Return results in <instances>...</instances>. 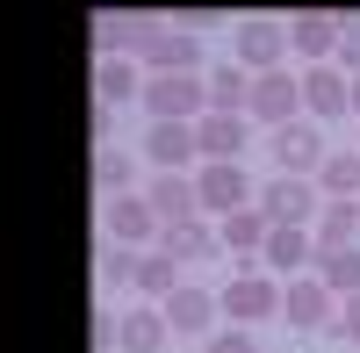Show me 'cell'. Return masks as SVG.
I'll use <instances>...</instances> for the list:
<instances>
[{
	"mask_svg": "<svg viewBox=\"0 0 360 353\" xmlns=\"http://www.w3.org/2000/svg\"><path fill=\"white\" fill-rule=\"evenodd\" d=\"M339 65L360 79V15H346V44H339Z\"/></svg>",
	"mask_w": 360,
	"mask_h": 353,
	"instance_id": "4dcf8cb0",
	"label": "cell"
},
{
	"mask_svg": "<svg viewBox=\"0 0 360 353\" xmlns=\"http://www.w3.org/2000/svg\"><path fill=\"white\" fill-rule=\"evenodd\" d=\"M339 44H346V15H288V51L310 65H339Z\"/></svg>",
	"mask_w": 360,
	"mask_h": 353,
	"instance_id": "9c48e42d",
	"label": "cell"
},
{
	"mask_svg": "<svg viewBox=\"0 0 360 353\" xmlns=\"http://www.w3.org/2000/svg\"><path fill=\"white\" fill-rule=\"evenodd\" d=\"M144 72H195L202 65V37L195 29H173V22H159V37L144 44V58H137Z\"/></svg>",
	"mask_w": 360,
	"mask_h": 353,
	"instance_id": "9a60e30c",
	"label": "cell"
},
{
	"mask_svg": "<svg viewBox=\"0 0 360 353\" xmlns=\"http://www.w3.org/2000/svg\"><path fill=\"white\" fill-rule=\"evenodd\" d=\"M317 210H324V195H317V181H288V173H274V181L259 188V217L266 224H288V231H310L317 224Z\"/></svg>",
	"mask_w": 360,
	"mask_h": 353,
	"instance_id": "5b68a950",
	"label": "cell"
},
{
	"mask_svg": "<svg viewBox=\"0 0 360 353\" xmlns=\"http://www.w3.org/2000/svg\"><path fill=\"white\" fill-rule=\"evenodd\" d=\"M353 108V72L346 65H310L303 72V115L310 123H339Z\"/></svg>",
	"mask_w": 360,
	"mask_h": 353,
	"instance_id": "30bf717a",
	"label": "cell"
},
{
	"mask_svg": "<svg viewBox=\"0 0 360 353\" xmlns=\"http://www.w3.org/2000/svg\"><path fill=\"white\" fill-rule=\"evenodd\" d=\"M86 130H94V144L108 152V137H115V108H101V101H94V123H86Z\"/></svg>",
	"mask_w": 360,
	"mask_h": 353,
	"instance_id": "1f68e13d",
	"label": "cell"
},
{
	"mask_svg": "<svg viewBox=\"0 0 360 353\" xmlns=\"http://www.w3.org/2000/svg\"><path fill=\"white\" fill-rule=\"evenodd\" d=\"M144 115L152 123H202L209 115V79L202 72H152L144 79Z\"/></svg>",
	"mask_w": 360,
	"mask_h": 353,
	"instance_id": "7a4b0ae2",
	"label": "cell"
},
{
	"mask_svg": "<svg viewBox=\"0 0 360 353\" xmlns=\"http://www.w3.org/2000/svg\"><path fill=\"white\" fill-rule=\"evenodd\" d=\"M144 202L159 210V224H166V231H173V224H188V217H202L195 173H152V188H144Z\"/></svg>",
	"mask_w": 360,
	"mask_h": 353,
	"instance_id": "e0dca14e",
	"label": "cell"
},
{
	"mask_svg": "<svg viewBox=\"0 0 360 353\" xmlns=\"http://www.w3.org/2000/svg\"><path fill=\"white\" fill-rule=\"evenodd\" d=\"M144 72L137 58H94V101L101 108H123V101H144Z\"/></svg>",
	"mask_w": 360,
	"mask_h": 353,
	"instance_id": "ac0fdd59",
	"label": "cell"
},
{
	"mask_svg": "<svg viewBox=\"0 0 360 353\" xmlns=\"http://www.w3.org/2000/svg\"><path fill=\"white\" fill-rule=\"evenodd\" d=\"M202 353H259V339H252L245 325H224V332H217V339H209Z\"/></svg>",
	"mask_w": 360,
	"mask_h": 353,
	"instance_id": "f546056e",
	"label": "cell"
},
{
	"mask_svg": "<svg viewBox=\"0 0 360 353\" xmlns=\"http://www.w3.org/2000/svg\"><path fill=\"white\" fill-rule=\"evenodd\" d=\"M252 130H281V123H295V115H303V72H259L252 79Z\"/></svg>",
	"mask_w": 360,
	"mask_h": 353,
	"instance_id": "8992f818",
	"label": "cell"
},
{
	"mask_svg": "<svg viewBox=\"0 0 360 353\" xmlns=\"http://www.w3.org/2000/svg\"><path fill=\"white\" fill-rule=\"evenodd\" d=\"M152 37H159L152 15H101V22H94L101 58H144V44H152Z\"/></svg>",
	"mask_w": 360,
	"mask_h": 353,
	"instance_id": "d6986e66",
	"label": "cell"
},
{
	"mask_svg": "<svg viewBox=\"0 0 360 353\" xmlns=\"http://www.w3.org/2000/svg\"><path fill=\"white\" fill-rule=\"evenodd\" d=\"M339 317V296L324 288L317 274H303V281H281V325L288 332H324Z\"/></svg>",
	"mask_w": 360,
	"mask_h": 353,
	"instance_id": "ba28073f",
	"label": "cell"
},
{
	"mask_svg": "<svg viewBox=\"0 0 360 353\" xmlns=\"http://www.w3.org/2000/svg\"><path fill=\"white\" fill-rule=\"evenodd\" d=\"M310 238H317V252L353 245V238H360V202H324V210H317V224H310Z\"/></svg>",
	"mask_w": 360,
	"mask_h": 353,
	"instance_id": "d4e9b609",
	"label": "cell"
},
{
	"mask_svg": "<svg viewBox=\"0 0 360 353\" xmlns=\"http://www.w3.org/2000/svg\"><path fill=\"white\" fill-rule=\"evenodd\" d=\"M266 159H274V173H288V181H317V166L332 159V144H324V130L310 123V115H295V123L266 130Z\"/></svg>",
	"mask_w": 360,
	"mask_h": 353,
	"instance_id": "6da1fadb",
	"label": "cell"
},
{
	"mask_svg": "<svg viewBox=\"0 0 360 353\" xmlns=\"http://www.w3.org/2000/svg\"><path fill=\"white\" fill-rule=\"evenodd\" d=\"M231 65H245L252 79H259V72H281V65H288V22H274V15L238 22V29H231Z\"/></svg>",
	"mask_w": 360,
	"mask_h": 353,
	"instance_id": "3957f363",
	"label": "cell"
},
{
	"mask_svg": "<svg viewBox=\"0 0 360 353\" xmlns=\"http://www.w3.org/2000/svg\"><path fill=\"white\" fill-rule=\"evenodd\" d=\"M217 231H224V252H231V267H238V274H245V267H259L266 238H274V224L259 217V202H252V210H238V217H224Z\"/></svg>",
	"mask_w": 360,
	"mask_h": 353,
	"instance_id": "2e32d148",
	"label": "cell"
},
{
	"mask_svg": "<svg viewBox=\"0 0 360 353\" xmlns=\"http://www.w3.org/2000/svg\"><path fill=\"white\" fill-rule=\"evenodd\" d=\"M195 195H202V217H217V224L259 202V188L245 181V166H202L195 173Z\"/></svg>",
	"mask_w": 360,
	"mask_h": 353,
	"instance_id": "52a82bcc",
	"label": "cell"
},
{
	"mask_svg": "<svg viewBox=\"0 0 360 353\" xmlns=\"http://www.w3.org/2000/svg\"><path fill=\"white\" fill-rule=\"evenodd\" d=\"M195 144H202V166H238V152L252 144V115H202Z\"/></svg>",
	"mask_w": 360,
	"mask_h": 353,
	"instance_id": "4fadbf2b",
	"label": "cell"
},
{
	"mask_svg": "<svg viewBox=\"0 0 360 353\" xmlns=\"http://www.w3.org/2000/svg\"><path fill=\"white\" fill-rule=\"evenodd\" d=\"M137 267H144V252H130V245H115V238H108V245L94 252V274H101L108 288H137Z\"/></svg>",
	"mask_w": 360,
	"mask_h": 353,
	"instance_id": "83f0119b",
	"label": "cell"
},
{
	"mask_svg": "<svg viewBox=\"0 0 360 353\" xmlns=\"http://www.w3.org/2000/svg\"><path fill=\"white\" fill-rule=\"evenodd\" d=\"M353 115H360V79H353Z\"/></svg>",
	"mask_w": 360,
	"mask_h": 353,
	"instance_id": "d6a6232c",
	"label": "cell"
},
{
	"mask_svg": "<svg viewBox=\"0 0 360 353\" xmlns=\"http://www.w3.org/2000/svg\"><path fill=\"white\" fill-rule=\"evenodd\" d=\"M173 325H166V310L159 303H144V310H123V332H115V353H166Z\"/></svg>",
	"mask_w": 360,
	"mask_h": 353,
	"instance_id": "ffe728a7",
	"label": "cell"
},
{
	"mask_svg": "<svg viewBox=\"0 0 360 353\" xmlns=\"http://www.w3.org/2000/svg\"><path fill=\"white\" fill-rule=\"evenodd\" d=\"M159 210H152V202H144V195H123V202H108V238L115 245H130V252H152L159 245Z\"/></svg>",
	"mask_w": 360,
	"mask_h": 353,
	"instance_id": "7c38bea8",
	"label": "cell"
},
{
	"mask_svg": "<svg viewBox=\"0 0 360 353\" xmlns=\"http://www.w3.org/2000/svg\"><path fill=\"white\" fill-rule=\"evenodd\" d=\"M144 159H152V173H202L195 123H152L144 130Z\"/></svg>",
	"mask_w": 360,
	"mask_h": 353,
	"instance_id": "8fae6325",
	"label": "cell"
},
{
	"mask_svg": "<svg viewBox=\"0 0 360 353\" xmlns=\"http://www.w3.org/2000/svg\"><path fill=\"white\" fill-rule=\"evenodd\" d=\"M173 267H180V259L152 245V252H144V267H137V296H144V303H159V310H166V303L180 296V288H188V281H180Z\"/></svg>",
	"mask_w": 360,
	"mask_h": 353,
	"instance_id": "cb8c5ba5",
	"label": "cell"
},
{
	"mask_svg": "<svg viewBox=\"0 0 360 353\" xmlns=\"http://www.w3.org/2000/svg\"><path fill=\"white\" fill-rule=\"evenodd\" d=\"M159 252H173V259H209V252H224V231L209 224V217H188V224L159 231Z\"/></svg>",
	"mask_w": 360,
	"mask_h": 353,
	"instance_id": "44dd1931",
	"label": "cell"
},
{
	"mask_svg": "<svg viewBox=\"0 0 360 353\" xmlns=\"http://www.w3.org/2000/svg\"><path fill=\"white\" fill-rule=\"evenodd\" d=\"M94 195H108V202H123V195H144L137 188V166H130V152H94Z\"/></svg>",
	"mask_w": 360,
	"mask_h": 353,
	"instance_id": "4316f807",
	"label": "cell"
},
{
	"mask_svg": "<svg viewBox=\"0 0 360 353\" xmlns=\"http://www.w3.org/2000/svg\"><path fill=\"white\" fill-rule=\"evenodd\" d=\"M202 79H209V115H245L252 108V72L245 65H217Z\"/></svg>",
	"mask_w": 360,
	"mask_h": 353,
	"instance_id": "603a6c76",
	"label": "cell"
},
{
	"mask_svg": "<svg viewBox=\"0 0 360 353\" xmlns=\"http://www.w3.org/2000/svg\"><path fill=\"white\" fill-rule=\"evenodd\" d=\"M324 339H332V346H360V296H346V303H339V317L324 325Z\"/></svg>",
	"mask_w": 360,
	"mask_h": 353,
	"instance_id": "f1b7e54d",
	"label": "cell"
},
{
	"mask_svg": "<svg viewBox=\"0 0 360 353\" xmlns=\"http://www.w3.org/2000/svg\"><path fill=\"white\" fill-rule=\"evenodd\" d=\"M217 310H224V296H209V288L188 281V288L166 303V325H173V339H202V346H209V339H217Z\"/></svg>",
	"mask_w": 360,
	"mask_h": 353,
	"instance_id": "5bb4252c",
	"label": "cell"
},
{
	"mask_svg": "<svg viewBox=\"0 0 360 353\" xmlns=\"http://www.w3.org/2000/svg\"><path fill=\"white\" fill-rule=\"evenodd\" d=\"M317 195L324 202H360V144H339V152L317 166Z\"/></svg>",
	"mask_w": 360,
	"mask_h": 353,
	"instance_id": "7402d4cb",
	"label": "cell"
},
{
	"mask_svg": "<svg viewBox=\"0 0 360 353\" xmlns=\"http://www.w3.org/2000/svg\"><path fill=\"white\" fill-rule=\"evenodd\" d=\"M332 296L346 303V296H360V245H339V252H317V267H310Z\"/></svg>",
	"mask_w": 360,
	"mask_h": 353,
	"instance_id": "484cf974",
	"label": "cell"
},
{
	"mask_svg": "<svg viewBox=\"0 0 360 353\" xmlns=\"http://www.w3.org/2000/svg\"><path fill=\"white\" fill-rule=\"evenodd\" d=\"M224 310H231V325H266V317H281V281L266 274V267H245V274H231L224 281Z\"/></svg>",
	"mask_w": 360,
	"mask_h": 353,
	"instance_id": "277c9868",
	"label": "cell"
}]
</instances>
